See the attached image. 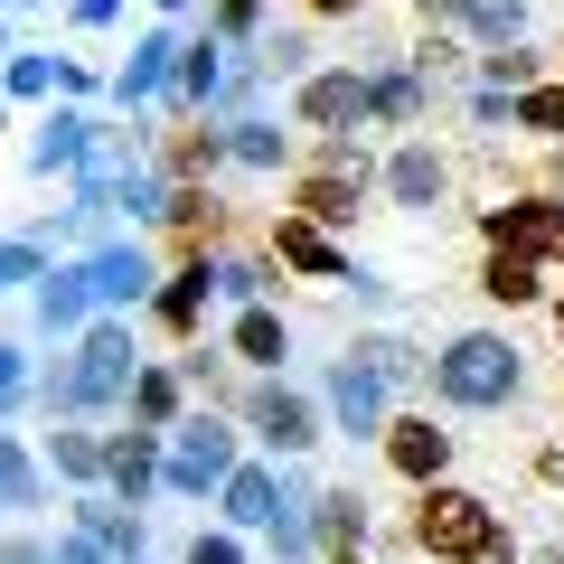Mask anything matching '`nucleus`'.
I'll return each mask as SVG.
<instances>
[{
  "instance_id": "obj_1",
  "label": "nucleus",
  "mask_w": 564,
  "mask_h": 564,
  "mask_svg": "<svg viewBox=\"0 0 564 564\" xmlns=\"http://www.w3.org/2000/svg\"><path fill=\"white\" fill-rule=\"evenodd\" d=\"M132 377H141V339H132V321L104 311V321H85L76 348L47 367L39 404H47V423H85V414H104V404L132 395Z\"/></svg>"
},
{
  "instance_id": "obj_2",
  "label": "nucleus",
  "mask_w": 564,
  "mask_h": 564,
  "mask_svg": "<svg viewBox=\"0 0 564 564\" xmlns=\"http://www.w3.org/2000/svg\"><path fill=\"white\" fill-rule=\"evenodd\" d=\"M423 386H433L443 414H499V404L527 395V348L508 339V329H462V339L433 348Z\"/></svg>"
},
{
  "instance_id": "obj_3",
  "label": "nucleus",
  "mask_w": 564,
  "mask_h": 564,
  "mask_svg": "<svg viewBox=\"0 0 564 564\" xmlns=\"http://www.w3.org/2000/svg\"><path fill=\"white\" fill-rule=\"evenodd\" d=\"M499 527H508V518L480 499V489H462V480L414 489V508H404V536H414V555H433V564H470Z\"/></svg>"
},
{
  "instance_id": "obj_4",
  "label": "nucleus",
  "mask_w": 564,
  "mask_h": 564,
  "mask_svg": "<svg viewBox=\"0 0 564 564\" xmlns=\"http://www.w3.org/2000/svg\"><path fill=\"white\" fill-rule=\"evenodd\" d=\"M236 462H245L236 423H226L217 404H188V414L170 423V443H161V489L170 499H217Z\"/></svg>"
},
{
  "instance_id": "obj_5",
  "label": "nucleus",
  "mask_w": 564,
  "mask_h": 564,
  "mask_svg": "<svg viewBox=\"0 0 564 564\" xmlns=\"http://www.w3.org/2000/svg\"><path fill=\"white\" fill-rule=\"evenodd\" d=\"M236 414H245V433H254L273 462H311V452L329 443V414H321V395H302L292 377H254L236 395Z\"/></svg>"
},
{
  "instance_id": "obj_6",
  "label": "nucleus",
  "mask_w": 564,
  "mask_h": 564,
  "mask_svg": "<svg viewBox=\"0 0 564 564\" xmlns=\"http://www.w3.org/2000/svg\"><path fill=\"white\" fill-rule=\"evenodd\" d=\"M207 302H217V254H180V263H161V282H151L141 321L161 329L170 348H198V329H207Z\"/></svg>"
},
{
  "instance_id": "obj_7",
  "label": "nucleus",
  "mask_w": 564,
  "mask_h": 564,
  "mask_svg": "<svg viewBox=\"0 0 564 564\" xmlns=\"http://www.w3.org/2000/svg\"><path fill=\"white\" fill-rule=\"evenodd\" d=\"M76 263H85V292H95V321H104V311H113V321L141 311V302H151V282H161V254H151L141 236H104V245H85Z\"/></svg>"
},
{
  "instance_id": "obj_8",
  "label": "nucleus",
  "mask_w": 564,
  "mask_h": 564,
  "mask_svg": "<svg viewBox=\"0 0 564 564\" xmlns=\"http://www.w3.org/2000/svg\"><path fill=\"white\" fill-rule=\"evenodd\" d=\"M377 188H386V207H404V217H433V207H452V188H462V170L443 161V141H423V132H404L395 151H386Z\"/></svg>"
},
{
  "instance_id": "obj_9",
  "label": "nucleus",
  "mask_w": 564,
  "mask_h": 564,
  "mask_svg": "<svg viewBox=\"0 0 564 564\" xmlns=\"http://www.w3.org/2000/svg\"><path fill=\"white\" fill-rule=\"evenodd\" d=\"M480 245H508V254L564 263V198H555V188H518V198L480 207Z\"/></svg>"
},
{
  "instance_id": "obj_10",
  "label": "nucleus",
  "mask_w": 564,
  "mask_h": 564,
  "mask_svg": "<svg viewBox=\"0 0 564 564\" xmlns=\"http://www.w3.org/2000/svg\"><path fill=\"white\" fill-rule=\"evenodd\" d=\"M321 414H329V433H348V443H377L386 414H395V386H386L377 367H358V358H329L321 367Z\"/></svg>"
},
{
  "instance_id": "obj_11",
  "label": "nucleus",
  "mask_w": 564,
  "mask_h": 564,
  "mask_svg": "<svg viewBox=\"0 0 564 564\" xmlns=\"http://www.w3.org/2000/svg\"><path fill=\"white\" fill-rule=\"evenodd\" d=\"M292 132H367V66H311L292 85Z\"/></svg>"
},
{
  "instance_id": "obj_12",
  "label": "nucleus",
  "mask_w": 564,
  "mask_h": 564,
  "mask_svg": "<svg viewBox=\"0 0 564 564\" xmlns=\"http://www.w3.org/2000/svg\"><path fill=\"white\" fill-rule=\"evenodd\" d=\"M414 20H423V29H452L470 57H480V47L536 39V10H527V0H414Z\"/></svg>"
},
{
  "instance_id": "obj_13",
  "label": "nucleus",
  "mask_w": 564,
  "mask_h": 564,
  "mask_svg": "<svg viewBox=\"0 0 564 564\" xmlns=\"http://www.w3.org/2000/svg\"><path fill=\"white\" fill-rule=\"evenodd\" d=\"M377 452H386V470H395L404 489H433V480H452V452H462V433H443V414H386Z\"/></svg>"
},
{
  "instance_id": "obj_14",
  "label": "nucleus",
  "mask_w": 564,
  "mask_h": 564,
  "mask_svg": "<svg viewBox=\"0 0 564 564\" xmlns=\"http://www.w3.org/2000/svg\"><path fill=\"white\" fill-rule=\"evenodd\" d=\"M292 489H302V462H273V452H263V462H236V470H226V489H217V518L236 527V536H263L273 508L292 499Z\"/></svg>"
},
{
  "instance_id": "obj_15",
  "label": "nucleus",
  "mask_w": 564,
  "mask_h": 564,
  "mask_svg": "<svg viewBox=\"0 0 564 564\" xmlns=\"http://www.w3.org/2000/svg\"><path fill=\"white\" fill-rule=\"evenodd\" d=\"M180 29H141V39H132V57H122L113 66V76H104V104H113V113H141V104H161L170 95V76H180Z\"/></svg>"
},
{
  "instance_id": "obj_16",
  "label": "nucleus",
  "mask_w": 564,
  "mask_h": 564,
  "mask_svg": "<svg viewBox=\"0 0 564 564\" xmlns=\"http://www.w3.org/2000/svg\"><path fill=\"white\" fill-rule=\"evenodd\" d=\"M161 236H170V263H180V254H226L236 217H226L217 180H188V188H170V217H161Z\"/></svg>"
},
{
  "instance_id": "obj_17",
  "label": "nucleus",
  "mask_w": 564,
  "mask_h": 564,
  "mask_svg": "<svg viewBox=\"0 0 564 564\" xmlns=\"http://www.w3.org/2000/svg\"><path fill=\"white\" fill-rule=\"evenodd\" d=\"M263 254H273L282 273H311V282H329V292H339L348 273H358V263L339 254V236H321V226H311V217H292V207L273 217V236H263Z\"/></svg>"
},
{
  "instance_id": "obj_18",
  "label": "nucleus",
  "mask_w": 564,
  "mask_h": 564,
  "mask_svg": "<svg viewBox=\"0 0 564 564\" xmlns=\"http://www.w3.org/2000/svg\"><path fill=\"white\" fill-rule=\"evenodd\" d=\"M367 188H377V180H348V170H292L282 198H292V217H311L321 236H339V226L367 217Z\"/></svg>"
},
{
  "instance_id": "obj_19",
  "label": "nucleus",
  "mask_w": 564,
  "mask_h": 564,
  "mask_svg": "<svg viewBox=\"0 0 564 564\" xmlns=\"http://www.w3.org/2000/svg\"><path fill=\"white\" fill-rule=\"evenodd\" d=\"M151 170H161L170 188H188V180H217V170H226V122H217V113H188L170 141H151Z\"/></svg>"
},
{
  "instance_id": "obj_20",
  "label": "nucleus",
  "mask_w": 564,
  "mask_h": 564,
  "mask_svg": "<svg viewBox=\"0 0 564 564\" xmlns=\"http://www.w3.org/2000/svg\"><path fill=\"white\" fill-rule=\"evenodd\" d=\"M161 443L170 433H141V423L132 433H104V489H113L122 508H141L151 489H161Z\"/></svg>"
},
{
  "instance_id": "obj_21",
  "label": "nucleus",
  "mask_w": 564,
  "mask_h": 564,
  "mask_svg": "<svg viewBox=\"0 0 564 564\" xmlns=\"http://www.w3.org/2000/svg\"><path fill=\"white\" fill-rule=\"evenodd\" d=\"M85 151H95V113H85V104H57V113L39 122V141H29V180H76Z\"/></svg>"
},
{
  "instance_id": "obj_22",
  "label": "nucleus",
  "mask_w": 564,
  "mask_h": 564,
  "mask_svg": "<svg viewBox=\"0 0 564 564\" xmlns=\"http://www.w3.org/2000/svg\"><path fill=\"white\" fill-rule=\"evenodd\" d=\"M423 113H433V85L414 76V66H367V122L377 132H423Z\"/></svg>"
},
{
  "instance_id": "obj_23",
  "label": "nucleus",
  "mask_w": 564,
  "mask_h": 564,
  "mask_svg": "<svg viewBox=\"0 0 564 564\" xmlns=\"http://www.w3.org/2000/svg\"><path fill=\"white\" fill-rule=\"evenodd\" d=\"M470 292H480V302H499V311H536V302H545V263H536V254H508V245H480Z\"/></svg>"
},
{
  "instance_id": "obj_24",
  "label": "nucleus",
  "mask_w": 564,
  "mask_h": 564,
  "mask_svg": "<svg viewBox=\"0 0 564 564\" xmlns=\"http://www.w3.org/2000/svg\"><path fill=\"white\" fill-rule=\"evenodd\" d=\"M226 358H236L245 377H282V358H292V321H282L273 302L236 311V321H226Z\"/></svg>"
},
{
  "instance_id": "obj_25",
  "label": "nucleus",
  "mask_w": 564,
  "mask_h": 564,
  "mask_svg": "<svg viewBox=\"0 0 564 564\" xmlns=\"http://www.w3.org/2000/svg\"><path fill=\"white\" fill-rule=\"evenodd\" d=\"M76 536H95L104 555H122V564H141V545H151V527H141V508H122L113 489H76Z\"/></svg>"
},
{
  "instance_id": "obj_26",
  "label": "nucleus",
  "mask_w": 564,
  "mask_h": 564,
  "mask_svg": "<svg viewBox=\"0 0 564 564\" xmlns=\"http://www.w3.org/2000/svg\"><path fill=\"white\" fill-rule=\"evenodd\" d=\"M29 311H39L47 339H76L85 321H95V292H85V263H47L39 282H29Z\"/></svg>"
},
{
  "instance_id": "obj_27",
  "label": "nucleus",
  "mask_w": 564,
  "mask_h": 564,
  "mask_svg": "<svg viewBox=\"0 0 564 564\" xmlns=\"http://www.w3.org/2000/svg\"><path fill=\"white\" fill-rule=\"evenodd\" d=\"M132 423L141 433H170V423L188 414V377H180V358H141V377H132Z\"/></svg>"
},
{
  "instance_id": "obj_28",
  "label": "nucleus",
  "mask_w": 564,
  "mask_h": 564,
  "mask_svg": "<svg viewBox=\"0 0 564 564\" xmlns=\"http://www.w3.org/2000/svg\"><path fill=\"white\" fill-rule=\"evenodd\" d=\"M217 85H226V39H217V29H198V39L180 47V76H170V104H180V122H188V113H207V104H217Z\"/></svg>"
},
{
  "instance_id": "obj_29",
  "label": "nucleus",
  "mask_w": 564,
  "mask_h": 564,
  "mask_svg": "<svg viewBox=\"0 0 564 564\" xmlns=\"http://www.w3.org/2000/svg\"><path fill=\"white\" fill-rule=\"evenodd\" d=\"M226 161L273 180V170H302V141L282 132V122H263V113H236V122H226Z\"/></svg>"
},
{
  "instance_id": "obj_30",
  "label": "nucleus",
  "mask_w": 564,
  "mask_h": 564,
  "mask_svg": "<svg viewBox=\"0 0 564 564\" xmlns=\"http://www.w3.org/2000/svg\"><path fill=\"white\" fill-rule=\"evenodd\" d=\"M311 545H321V564L358 555L367 545V489H321V499H311Z\"/></svg>"
},
{
  "instance_id": "obj_31",
  "label": "nucleus",
  "mask_w": 564,
  "mask_h": 564,
  "mask_svg": "<svg viewBox=\"0 0 564 564\" xmlns=\"http://www.w3.org/2000/svg\"><path fill=\"white\" fill-rule=\"evenodd\" d=\"M57 85H66L57 47H10L0 57V104H57Z\"/></svg>"
},
{
  "instance_id": "obj_32",
  "label": "nucleus",
  "mask_w": 564,
  "mask_h": 564,
  "mask_svg": "<svg viewBox=\"0 0 564 564\" xmlns=\"http://www.w3.org/2000/svg\"><path fill=\"white\" fill-rule=\"evenodd\" d=\"M47 470H57L66 489H104V433H85V423H47Z\"/></svg>"
},
{
  "instance_id": "obj_33",
  "label": "nucleus",
  "mask_w": 564,
  "mask_h": 564,
  "mask_svg": "<svg viewBox=\"0 0 564 564\" xmlns=\"http://www.w3.org/2000/svg\"><path fill=\"white\" fill-rule=\"evenodd\" d=\"M536 76H545V47H536V39H518V47H480V57H470V85H499V95H527Z\"/></svg>"
},
{
  "instance_id": "obj_34",
  "label": "nucleus",
  "mask_w": 564,
  "mask_h": 564,
  "mask_svg": "<svg viewBox=\"0 0 564 564\" xmlns=\"http://www.w3.org/2000/svg\"><path fill=\"white\" fill-rule=\"evenodd\" d=\"M508 132H527V141H564V76H536L527 95H508Z\"/></svg>"
},
{
  "instance_id": "obj_35",
  "label": "nucleus",
  "mask_w": 564,
  "mask_h": 564,
  "mask_svg": "<svg viewBox=\"0 0 564 564\" xmlns=\"http://www.w3.org/2000/svg\"><path fill=\"white\" fill-rule=\"evenodd\" d=\"M273 282H282V263H273V254H217V292H226L236 311L273 302Z\"/></svg>"
},
{
  "instance_id": "obj_36",
  "label": "nucleus",
  "mask_w": 564,
  "mask_h": 564,
  "mask_svg": "<svg viewBox=\"0 0 564 564\" xmlns=\"http://www.w3.org/2000/svg\"><path fill=\"white\" fill-rule=\"evenodd\" d=\"M348 358H358V367H377V377L395 386V395H404V386H423V367H433L423 348H404V339H348Z\"/></svg>"
},
{
  "instance_id": "obj_37",
  "label": "nucleus",
  "mask_w": 564,
  "mask_h": 564,
  "mask_svg": "<svg viewBox=\"0 0 564 564\" xmlns=\"http://www.w3.org/2000/svg\"><path fill=\"white\" fill-rule=\"evenodd\" d=\"M47 499V462H29L20 433H0V508H39Z\"/></svg>"
},
{
  "instance_id": "obj_38",
  "label": "nucleus",
  "mask_w": 564,
  "mask_h": 564,
  "mask_svg": "<svg viewBox=\"0 0 564 564\" xmlns=\"http://www.w3.org/2000/svg\"><path fill=\"white\" fill-rule=\"evenodd\" d=\"M47 273V245L39 236H0V292H29Z\"/></svg>"
},
{
  "instance_id": "obj_39",
  "label": "nucleus",
  "mask_w": 564,
  "mask_h": 564,
  "mask_svg": "<svg viewBox=\"0 0 564 564\" xmlns=\"http://www.w3.org/2000/svg\"><path fill=\"white\" fill-rule=\"evenodd\" d=\"M180 564H254V555H245V536H236V527H198V536L180 545Z\"/></svg>"
},
{
  "instance_id": "obj_40",
  "label": "nucleus",
  "mask_w": 564,
  "mask_h": 564,
  "mask_svg": "<svg viewBox=\"0 0 564 564\" xmlns=\"http://www.w3.org/2000/svg\"><path fill=\"white\" fill-rule=\"evenodd\" d=\"M207 29H217L226 47H236V39H263V0H207Z\"/></svg>"
},
{
  "instance_id": "obj_41",
  "label": "nucleus",
  "mask_w": 564,
  "mask_h": 564,
  "mask_svg": "<svg viewBox=\"0 0 564 564\" xmlns=\"http://www.w3.org/2000/svg\"><path fill=\"white\" fill-rule=\"evenodd\" d=\"M29 386H39V377H29V348H20V339H0V414H20Z\"/></svg>"
},
{
  "instance_id": "obj_42",
  "label": "nucleus",
  "mask_w": 564,
  "mask_h": 564,
  "mask_svg": "<svg viewBox=\"0 0 564 564\" xmlns=\"http://www.w3.org/2000/svg\"><path fill=\"white\" fill-rule=\"evenodd\" d=\"M47 564H122V555H104L95 536H76V527H66V536H47Z\"/></svg>"
},
{
  "instance_id": "obj_43",
  "label": "nucleus",
  "mask_w": 564,
  "mask_h": 564,
  "mask_svg": "<svg viewBox=\"0 0 564 564\" xmlns=\"http://www.w3.org/2000/svg\"><path fill=\"white\" fill-rule=\"evenodd\" d=\"M122 0H66V29H113Z\"/></svg>"
},
{
  "instance_id": "obj_44",
  "label": "nucleus",
  "mask_w": 564,
  "mask_h": 564,
  "mask_svg": "<svg viewBox=\"0 0 564 564\" xmlns=\"http://www.w3.org/2000/svg\"><path fill=\"white\" fill-rule=\"evenodd\" d=\"M302 20H321V29H339V20H367V0H302Z\"/></svg>"
},
{
  "instance_id": "obj_45",
  "label": "nucleus",
  "mask_w": 564,
  "mask_h": 564,
  "mask_svg": "<svg viewBox=\"0 0 564 564\" xmlns=\"http://www.w3.org/2000/svg\"><path fill=\"white\" fill-rule=\"evenodd\" d=\"M0 564H47V536H0Z\"/></svg>"
},
{
  "instance_id": "obj_46",
  "label": "nucleus",
  "mask_w": 564,
  "mask_h": 564,
  "mask_svg": "<svg viewBox=\"0 0 564 564\" xmlns=\"http://www.w3.org/2000/svg\"><path fill=\"white\" fill-rule=\"evenodd\" d=\"M527 470H536L545 489H564V443H545V452H536V462H527Z\"/></svg>"
},
{
  "instance_id": "obj_47",
  "label": "nucleus",
  "mask_w": 564,
  "mask_h": 564,
  "mask_svg": "<svg viewBox=\"0 0 564 564\" xmlns=\"http://www.w3.org/2000/svg\"><path fill=\"white\" fill-rule=\"evenodd\" d=\"M470 564H527V555H518V536H508V527H499V536H489V545H480V555H470Z\"/></svg>"
},
{
  "instance_id": "obj_48",
  "label": "nucleus",
  "mask_w": 564,
  "mask_h": 564,
  "mask_svg": "<svg viewBox=\"0 0 564 564\" xmlns=\"http://www.w3.org/2000/svg\"><path fill=\"white\" fill-rule=\"evenodd\" d=\"M545 188L564 198V141H545Z\"/></svg>"
},
{
  "instance_id": "obj_49",
  "label": "nucleus",
  "mask_w": 564,
  "mask_h": 564,
  "mask_svg": "<svg viewBox=\"0 0 564 564\" xmlns=\"http://www.w3.org/2000/svg\"><path fill=\"white\" fill-rule=\"evenodd\" d=\"M545 329H555V348H564V292H555V302H545Z\"/></svg>"
},
{
  "instance_id": "obj_50",
  "label": "nucleus",
  "mask_w": 564,
  "mask_h": 564,
  "mask_svg": "<svg viewBox=\"0 0 564 564\" xmlns=\"http://www.w3.org/2000/svg\"><path fill=\"white\" fill-rule=\"evenodd\" d=\"M151 10H161V20H180V10H188V0H151Z\"/></svg>"
},
{
  "instance_id": "obj_51",
  "label": "nucleus",
  "mask_w": 564,
  "mask_h": 564,
  "mask_svg": "<svg viewBox=\"0 0 564 564\" xmlns=\"http://www.w3.org/2000/svg\"><path fill=\"white\" fill-rule=\"evenodd\" d=\"M0 57H10V10H0Z\"/></svg>"
},
{
  "instance_id": "obj_52",
  "label": "nucleus",
  "mask_w": 564,
  "mask_h": 564,
  "mask_svg": "<svg viewBox=\"0 0 564 564\" xmlns=\"http://www.w3.org/2000/svg\"><path fill=\"white\" fill-rule=\"evenodd\" d=\"M0 10H39V0H0Z\"/></svg>"
},
{
  "instance_id": "obj_53",
  "label": "nucleus",
  "mask_w": 564,
  "mask_h": 564,
  "mask_svg": "<svg viewBox=\"0 0 564 564\" xmlns=\"http://www.w3.org/2000/svg\"><path fill=\"white\" fill-rule=\"evenodd\" d=\"M0 132H10V104H0Z\"/></svg>"
}]
</instances>
